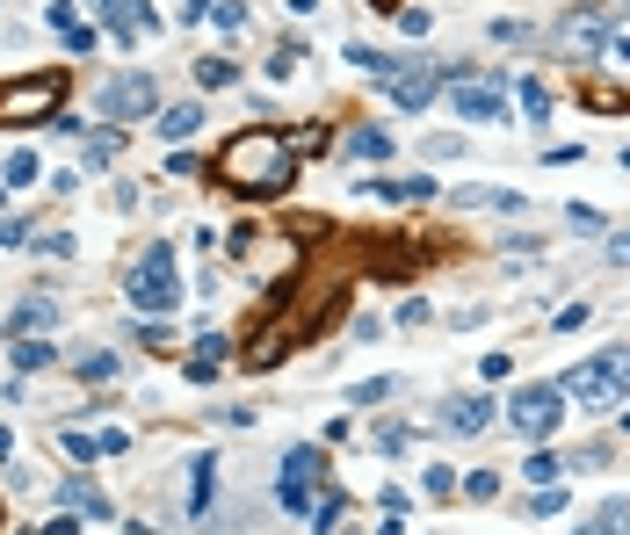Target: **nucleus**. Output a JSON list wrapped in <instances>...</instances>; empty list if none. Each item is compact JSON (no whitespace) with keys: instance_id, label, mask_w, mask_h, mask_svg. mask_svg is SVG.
<instances>
[{"instance_id":"nucleus-34","label":"nucleus","mask_w":630,"mask_h":535,"mask_svg":"<svg viewBox=\"0 0 630 535\" xmlns=\"http://www.w3.org/2000/svg\"><path fill=\"white\" fill-rule=\"evenodd\" d=\"M384 391H392V376H370V384H355V391H348V398H355V405H377V398H384Z\"/></svg>"},{"instance_id":"nucleus-41","label":"nucleus","mask_w":630,"mask_h":535,"mask_svg":"<svg viewBox=\"0 0 630 535\" xmlns=\"http://www.w3.org/2000/svg\"><path fill=\"white\" fill-rule=\"evenodd\" d=\"M189 8H196V15H203V0H189Z\"/></svg>"},{"instance_id":"nucleus-11","label":"nucleus","mask_w":630,"mask_h":535,"mask_svg":"<svg viewBox=\"0 0 630 535\" xmlns=\"http://www.w3.org/2000/svg\"><path fill=\"white\" fill-rule=\"evenodd\" d=\"M384 94H392L399 109H428L435 94H442V66H406L399 80H384Z\"/></svg>"},{"instance_id":"nucleus-1","label":"nucleus","mask_w":630,"mask_h":535,"mask_svg":"<svg viewBox=\"0 0 630 535\" xmlns=\"http://www.w3.org/2000/svg\"><path fill=\"white\" fill-rule=\"evenodd\" d=\"M210 174H218V188H232L239 203H268V196H283L290 188V174H297V152H290V138L283 131H239V138H225V152L210 160Z\"/></svg>"},{"instance_id":"nucleus-26","label":"nucleus","mask_w":630,"mask_h":535,"mask_svg":"<svg viewBox=\"0 0 630 535\" xmlns=\"http://www.w3.org/2000/svg\"><path fill=\"white\" fill-rule=\"evenodd\" d=\"M297 66H305V51H297V44H276V51H268V73H276V80H290Z\"/></svg>"},{"instance_id":"nucleus-18","label":"nucleus","mask_w":630,"mask_h":535,"mask_svg":"<svg viewBox=\"0 0 630 535\" xmlns=\"http://www.w3.org/2000/svg\"><path fill=\"white\" fill-rule=\"evenodd\" d=\"M573 535H630V499H609V507L594 514V521H580Z\"/></svg>"},{"instance_id":"nucleus-25","label":"nucleus","mask_w":630,"mask_h":535,"mask_svg":"<svg viewBox=\"0 0 630 535\" xmlns=\"http://www.w3.org/2000/svg\"><path fill=\"white\" fill-rule=\"evenodd\" d=\"M493 492H500V470H471V478H464V499H471V507H486Z\"/></svg>"},{"instance_id":"nucleus-33","label":"nucleus","mask_w":630,"mask_h":535,"mask_svg":"<svg viewBox=\"0 0 630 535\" xmlns=\"http://www.w3.org/2000/svg\"><path fill=\"white\" fill-rule=\"evenodd\" d=\"M116 152H124V131L109 123V138H95V145H87V160H116Z\"/></svg>"},{"instance_id":"nucleus-15","label":"nucleus","mask_w":630,"mask_h":535,"mask_svg":"<svg viewBox=\"0 0 630 535\" xmlns=\"http://www.w3.org/2000/svg\"><path fill=\"white\" fill-rule=\"evenodd\" d=\"M370 196H384V203H428V196H435V181H428V174H406V181H370Z\"/></svg>"},{"instance_id":"nucleus-13","label":"nucleus","mask_w":630,"mask_h":535,"mask_svg":"<svg viewBox=\"0 0 630 535\" xmlns=\"http://www.w3.org/2000/svg\"><path fill=\"white\" fill-rule=\"evenodd\" d=\"M565 44H573L580 58L587 51H609V15H573V22H565Z\"/></svg>"},{"instance_id":"nucleus-17","label":"nucleus","mask_w":630,"mask_h":535,"mask_svg":"<svg viewBox=\"0 0 630 535\" xmlns=\"http://www.w3.org/2000/svg\"><path fill=\"white\" fill-rule=\"evenodd\" d=\"M341 152L348 160H392V131H348Z\"/></svg>"},{"instance_id":"nucleus-21","label":"nucleus","mask_w":630,"mask_h":535,"mask_svg":"<svg viewBox=\"0 0 630 535\" xmlns=\"http://www.w3.org/2000/svg\"><path fill=\"white\" fill-rule=\"evenodd\" d=\"M44 326H58V311H51V304H44V297H29V304H22V311H15V333H22V340H29V333H44Z\"/></svg>"},{"instance_id":"nucleus-4","label":"nucleus","mask_w":630,"mask_h":535,"mask_svg":"<svg viewBox=\"0 0 630 535\" xmlns=\"http://www.w3.org/2000/svg\"><path fill=\"white\" fill-rule=\"evenodd\" d=\"M58 102H66V73H15V80H0V131L51 123Z\"/></svg>"},{"instance_id":"nucleus-39","label":"nucleus","mask_w":630,"mask_h":535,"mask_svg":"<svg viewBox=\"0 0 630 535\" xmlns=\"http://www.w3.org/2000/svg\"><path fill=\"white\" fill-rule=\"evenodd\" d=\"M8 449H15V434H8V427H0V463H8Z\"/></svg>"},{"instance_id":"nucleus-5","label":"nucleus","mask_w":630,"mask_h":535,"mask_svg":"<svg viewBox=\"0 0 630 535\" xmlns=\"http://www.w3.org/2000/svg\"><path fill=\"white\" fill-rule=\"evenodd\" d=\"M565 420V391L558 384H522L515 398H507V427L522 434V442H551Z\"/></svg>"},{"instance_id":"nucleus-35","label":"nucleus","mask_w":630,"mask_h":535,"mask_svg":"<svg viewBox=\"0 0 630 535\" xmlns=\"http://www.w3.org/2000/svg\"><path fill=\"white\" fill-rule=\"evenodd\" d=\"M609 58H623V66H630V22H609Z\"/></svg>"},{"instance_id":"nucleus-10","label":"nucleus","mask_w":630,"mask_h":535,"mask_svg":"<svg viewBox=\"0 0 630 535\" xmlns=\"http://www.w3.org/2000/svg\"><path fill=\"white\" fill-rule=\"evenodd\" d=\"M95 8L109 15V37H116V44H138V37H153V29H160L145 0H95Z\"/></svg>"},{"instance_id":"nucleus-2","label":"nucleus","mask_w":630,"mask_h":535,"mask_svg":"<svg viewBox=\"0 0 630 535\" xmlns=\"http://www.w3.org/2000/svg\"><path fill=\"white\" fill-rule=\"evenodd\" d=\"M573 405H587V413H609V405H630V348H602L594 362L580 369H565V384H558Z\"/></svg>"},{"instance_id":"nucleus-22","label":"nucleus","mask_w":630,"mask_h":535,"mask_svg":"<svg viewBox=\"0 0 630 535\" xmlns=\"http://www.w3.org/2000/svg\"><path fill=\"white\" fill-rule=\"evenodd\" d=\"M116 369H124V362H116V348H95V355H80V376H87V384H116Z\"/></svg>"},{"instance_id":"nucleus-29","label":"nucleus","mask_w":630,"mask_h":535,"mask_svg":"<svg viewBox=\"0 0 630 535\" xmlns=\"http://www.w3.org/2000/svg\"><path fill=\"white\" fill-rule=\"evenodd\" d=\"M522 478H529V485H551V478H558V456H544V449H536V456L522 463Z\"/></svg>"},{"instance_id":"nucleus-3","label":"nucleus","mask_w":630,"mask_h":535,"mask_svg":"<svg viewBox=\"0 0 630 535\" xmlns=\"http://www.w3.org/2000/svg\"><path fill=\"white\" fill-rule=\"evenodd\" d=\"M124 304L145 311V319H167L182 304V268H174V246H145L124 275Z\"/></svg>"},{"instance_id":"nucleus-7","label":"nucleus","mask_w":630,"mask_h":535,"mask_svg":"<svg viewBox=\"0 0 630 535\" xmlns=\"http://www.w3.org/2000/svg\"><path fill=\"white\" fill-rule=\"evenodd\" d=\"M319 470H326L319 449H290V456H283V478H276V507H283V514H312V507H319V499H312Z\"/></svg>"},{"instance_id":"nucleus-38","label":"nucleus","mask_w":630,"mask_h":535,"mask_svg":"<svg viewBox=\"0 0 630 535\" xmlns=\"http://www.w3.org/2000/svg\"><path fill=\"white\" fill-rule=\"evenodd\" d=\"M609 254H616V261H630V225H623V232L609 239Z\"/></svg>"},{"instance_id":"nucleus-23","label":"nucleus","mask_w":630,"mask_h":535,"mask_svg":"<svg viewBox=\"0 0 630 535\" xmlns=\"http://www.w3.org/2000/svg\"><path fill=\"white\" fill-rule=\"evenodd\" d=\"M0 181H8V188H29V181H37V152H8V167H0Z\"/></svg>"},{"instance_id":"nucleus-27","label":"nucleus","mask_w":630,"mask_h":535,"mask_svg":"<svg viewBox=\"0 0 630 535\" xmlns=\"http://www.w3.org/2000/svg\"><path fill=\"white\" fill-rule=\"evenodd\" d=\"M196 362H210V369L232 362V340H225V333H203V340H196Z\"/></svg>"},{"instance_id":"nucleus-30","label":"nucleus","mask_w":630,"mask_h":535,"mask_svg":"<svg viewBox=\"0 0 630 535\" xmlns=\"http://www.w3.org/2000/svg\"><path fill=\"white\" fill-rule=\"evenodd\" d=\"M522 109H529L536 123H544V116H551V94H544V87H536V80H522Z\"/></svg>"},{"instance_id":"nucleus-28","label":"nucleus","mask_w":630,"mask_h":535,"mask_svg":"<svg viewBox=\"0 0 630 535\" xmlns=\"http://www.w3.org/2000/svg\"><path fill=\"white\" fill-rule=\"evenodd\" d=\"M58 442H66V456H80V463H87V456H102V434H73V427H66Z\"/></svg>"},{"instance_id":"nucleus-14","label":"nucleus","mask_w":630,"mask_h":535,"mask_svg":"<svg viewBox=\"0 0 630 535\" xmlns=\"http://www.w3.org/2000/svg\"><path fill=\"white\" fill-rule=\"evenodd\" d=\"M196 131H203V109H196V102H174V109L160 116V138H167V145H189Z\"/></svg>"},{"instance_id":"nucleus-36","label":"nucleus","mask_w":630,"mask_h":535,"mask_svg":"<svg viewBox=\"0 0 630 535\" xmlns=\"http://www.w3.org/2000/svg\"><path fill=\"white\" fill-rule=\"evenodd\" d=\"M29 239V225H22V217H0V246H22Z\"/></svg>"},{"instance_id":"nucleus-9","label":"nucleus","mask_w":630,"mask_h":535,"mask_svg":"<svg viewBox=\"0 0 630 535\" xmlns=\"http://www.w3.org/2000/svg\"><path fill=\"white\" fill-rule=\"evenodd\" d=\"M442 427L457 434V442L486 434V427H493V398H486V391H464V398H449V405H442Z\"/></svg>"},{"instance_id":"nucleus-6","label":"nucleus","mask_w":630,"mask_h":535,"mask_svg":"<svg viewBox=\"0 0 630 535\" xmlns=\"http://www.w3.org/2000/svg\"><path fill=\"white\" fill-rule=\"evenodd\" d=\"M160 109V80L153 73H116L102 80V116L109 123H138V116H153Z\"/></svg>"},{"instance_id":"nucleus-37","label":"nucleus","mask_w":630,"mask_h":535,"mask_svg":"<svg viewBox=\"0 0 630 535\" xmlns=\"http://www.w3.org/2000/svg\"><path fill=\"white\" fill-rule=\"evenodd\" d=\"M37 535H80V528H73V514H51V521H44Z\"/></svg>"},{"instance_id":"nucleus-32","label":"nucleus","mask_w":630,"mask_h":535,"mask_svg":"<svg viewBox=\"0 0 630 535\" xmlns=\"http://www.w3.org/2000/svg\"><path fill=\"white\" fill-rule=\"evenodd\" d=\"M449 492H457V470L435 463V470H428V499H449Z\"/></svg>"},{"instance_id":"nucleus-31","label":"nucleus","mask_w":630,"mask_h":535,"mask_svg":"<svg viewBox=\"0 0 630 535\" xmlns=\"http://www.w3.org/2000/svg\"><path fill=\"white\" fill-rule=\"evenodd\" d=\"M406 442H413V427H399V420H392V427H377V449H384V456H399Z\"/></svg>"},{"instance_id":"nucleus-19","label":"nucleus","mask_w":630,"mask_h":535,"mask_svg":"<svg viewBox=\"0 0 630 535\" xmlns=\"http://www.w3.org/2000/svg\"><path fill=\"white\" fill-rule=\"evenodd\" d=\"M232 80H239L232 58H196V87H203V94H218V87H232Z\"/></svg>"},{"instance_id":"nucleus-20","label":"nucleus","mask_w":630,"mask_h":535,"mask_svg":"<svg viewBox=\"0 0 630 535\" xmlns=\"http://www.w3.org/2000/svg\"><path fill=\"white\" fill-rule=\"evenodd\" d=\"M203 22H218L225 37H239V29H247V8H239V0H203Z\"/></svg>"},{"instance_id":"nucleus-12","label":"nucleus","mask_w":630,"mask_h":535,"mask_svg":"<svg viewBox=\"0 0 630 535\" xmlns=\"http://www.w3.org/2000/svg\"><path fill=\"white\" fill-rule=\"evenodd\" d=\"M58 507H66V514H102V521H109V492H95L87 478H58Z\"/></svg>"},{"instance_id":"nucleus-24","label":"nucleus","mask_w":630,"mask_h":535,"mask_svg":"<svg viewBox=\"0 0 630 535\" xmlns=\"http://www.w3.org/2000/svg\"><path fill=\"white\" fill-rule=\"evenodd\" d=\"M15 369H22V376L51 369V348H44V340H15Z\"/></svg>"},{"instance_id":"nucleus-40","label":"nucleus","mask_w":630,"mask_h":535,"mask_svg":"<svg viewBox=\"0 0 630 535\" xmlns=\"http://www.w3.org/2000/svg\"><path fill=\"white\" fill-rule=\"evenodd\" d=\"M623 434H630V405H623Z\"/></svg>"},{"instance_id":"nucleus-8","label":"nucleus","mask_w":630,"mask_h":535,"mask_svg":"<svg viewBox=\"0 0 630 535\" xmlns=\"http://www.w3.org/2000/svg\"><path fill=\"white\" fill-rule=\"evenodd\" d=\"M449 102H457V116H471V123H493V116H507V94H500V80H457V87H449Z\"/></svg>"},{"instance_id":"nucleus-16","label":"nucleus","mask_w":630,"mask_h":535,"mask_svg":"<svg viewBox=\"0 0 630 535\" xmlns=\"http://www.w3.org/2000/svg\"><path fill=\"white\" fill-rule=\"evenodd\" d=\"M210 478H218V456H196V463H189V514H196V521L210 514Z\"/></svg>"}]
</instances>
